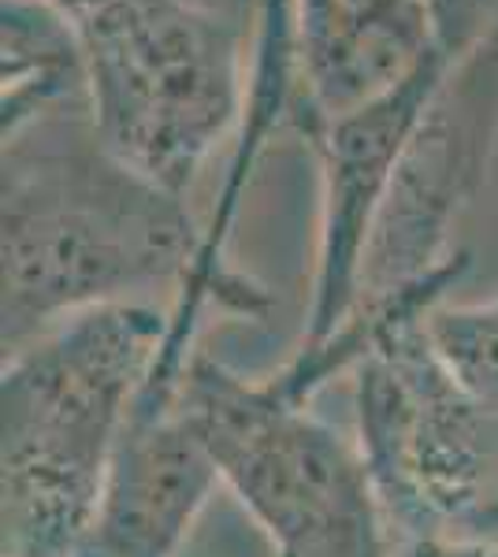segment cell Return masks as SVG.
Segmentation results:
<instances>
[{
    "mask_svg": "<svg viewBox=\"0 0 498 557\" xmlns=\"http://www.w3.org/2000/svg\"><path fill=\"white\" fill-rule=\"evenodd\" d=\"M202 238L186 197L112 157L89 123V108L68 112L63 104L4 134V357L97 305L138 301L134 294L160 283L183 286Z\"/></svg>",
    "mask_w": 498,
    "mask_h": 557,
    "instance_id": "1",
    "label": "cell"
},
{
    "mask_svg": "<svg viewBox=\"0 0 498 557\" xmlns=\"http://www.w3.org/2000/svg\"><path fill=\"white\" fill-rule=\"evenodd\" d=\"M168 335L146 301L60 320L0 368V557H75Z\"/></svg>",
    "mask_w": 498,
    "mask_h": 557,
    "instance_id": "2",
    "label": "cell"
},
{
    "mask_svg": "<svg viewBox=\"0 0 498 557\" xmlns=\"http://www.w3.org/2000/svg\"><path fill=\"white\" fill-rule=\"evenodd\" d=\"M86 108L112 157L186 197L212 149L246 120L242 34L197 0H75Z\"/></svg>",
    "mask_w": 498,
    "mask_h": 557,
    "instance_id": "3",
    "label": "cell"
},
{
    "mask_svg": "<svg viewBox=\"0 0 498 557\" xmlns=\"http://www.w3.org/2000/svg\"><path fill=\"white\" fill-rule=\"evenodd\" d=\"M175 401L276 557H394L357 438L202 349L179 375Z\"/></svg>",
    "mask_w": 498,
    "mask_h": 557,
    "instance_id": "4",
    "label": "cell"
},
{
    "mask_svg": "<svg viewBox=\"0 0 498 557\" xmlns=\"http://www.w3.org/2000/svg\"><path fill=\"white\" fill-rule=\"evenodd\" d=\"M424 320L387 327L350 372L353 438L394 543H498V406L450 375Z\"/></svg>",
    "mask_w": 498,
    "mask_h": 557,
    "instance_id": "5",
    "label": "cell"
},
{
    "mask_svg": "<svg viewBox=\"0 0 498 557\" xmlns=\"http://www.w3.org/2000/svg\"><path fill=\"white\" fill-rule=\"evenodd\" d=\"M495 152L498 30L450 67L413 131L376 215L353 309L410 290L469 257L465 249H450V238L484 190Z\"/></svg>",
    "mask_w": 498,
    "mask_h": 557,
    "instance_id": "6",
    "label": "cell"
},
{
    "mask_svg": "<svg viewBox=\"0 0 498 557\" xmlns=\"http://www.w3.org/2000/svg\"><path fill=\"white\" fill-rule=\"evenodd\" d=\"M450 60L432 45L402 83L342 115H305L297 127L320 160V223L309 278V309L297 349H309L350 317L376 215L394 183L398 160L421 127Z\"/></svg>",
    "mask_w": 498,
    "mask_h": 557,
    "instance_id": "7",
    "label": "cell"
},
{
    "mask_svg": "<svg viewBox=\"0 0 498 557\" xmlns=\"http://www.w3.org/2000/svg\"><path fill=\"white\" fill-rule=\"evenodd\" d=\"M216 487L220 469L179 401H134L75 557H175Z\"/></svg>",
    "mask_w": 498,
    "mask_h": 557,
    "instance_id": "8",
    "label": "cell"
},
{
    "mask_svg": "<svg viewBox=\"0 0 498 557\" xmlns=\"http://www.w3.org/2000/svg\"><path fill=\"white\" fill-rule=\"evenodd\" d=\"M294 123L342 115L402 83L428 57L424 0H294Z\"/></svg>",
    "mask_w": 498,
    "mask_h": 557,
    "instance_id": "9",
    "label": "cell"
},
{
    "mask_svg": "<svg viewBox=\"0 0 498 557\" xmlns=\"http://www.w3.org/2000/svg\"><path fill=\"white\" fill-rule=\"evenodd\" d=\"M0 20V131L12 134L45 112L86 101L78 38L57 8L45 0H4Z\"/></svg>",
    "mask_w": 498,
    "mask_h": 557,
    "instance_id": "10",
    "label": "cell"
},
{
    "mask_svg": "<svg viewBox=\"0 0 498 557\" xmlns=\"http://www.w3.org/2000/svg\"><path fill=\"white\" fill-rule=\"evenodd\" d=\"M424 331L450 375L487 406H498V294L465 305L439 301Z\"/></svg>",
    "mask_w": 498,
    "mask_h": 557,
    "instance_id": "11",
    "label": "cell"
},
{
    "mask_svg": "<svg viewBox=\"0 0 498 557\" xmlns=\"http://www.w3.org/2000/svg\"><path fill=\"white\" fill-rule=\"evenodd\" d=\"M432 45L450 60H465L498 30V0H424Z\"/></svg>",
    "mask_w": 498,
    "mask_h": 557,
    "instance_id": "12",
    "label": "cell"
},
{
    "mask_svg": "<svg viewBox=\"0 0 498 557\" xmlns=\"http://www.w3.org/2000/svg\"><path fill=\"white\" fill-rule=\"evenodd\" d=\"M394 557H498V543H450V539H416V543H398Z\"/></svg>",
    "mask_w": 498,
    "mask_h": 557,
    "instance_id": "13",
    "label": "cell"
},
{
    "mask_svg": "<svg viewBox=\"0 0 498 557\" xmlns=\"http://www.w3.org/2000/svg\"><path fill=\"white\" fill-rule=\"evenodd\" d=\"M45 4H52V8H57V12H63V8L75 4V0H45Z\"/></svg>",
    "mask_w": 498,
    "mask_h": 557,
    "instance_id": "14",
    "label": "cell"
}]
</instances>
